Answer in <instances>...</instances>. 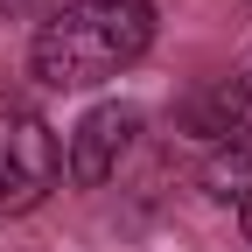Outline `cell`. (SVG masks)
<instances>
[{
  "instance_id": "cell-1",
  "label": "cell",
  "mask_w": 252,
  "mask_h": 252,
  "mask_svg": "<svg viewBox=\"0 0 252 252\" xmlns=\"http://www.w3.org/2000/svg\"><path fill=\"white\" fill-rule=\"evenodd\" d=\"M154 42V0H63V7L35 28V77L56 91H91L119 77L126 63H140Z\"/></svg>"
},
{
  "instance_id": "cell-2",
  "label": "cell",
  "mask_w": 252,
  "mask_h": 252,
  "mask_svg": "<svg viewBox=\"0 0 252 252\" xmlns=\"http://www.w3.org/2000/svg\"><path fill=\"white\" fill-rule=\"evenodd\" d=\"M63 175V140L35 112H0V217L35 210Z\"/></svg>"
},
{
  "instance_id": "cell-3",
  "label": "cell",
  "mask_w": 252,
  "mask_h": 252,
  "mask_svg": "<svg viewBox=\"0 0 252 252\" xmlns=\"http://www.w3.org/2000/svg\"><path fill=\"white\" fill-rule=\"evenodd\" d=\"M133 133H140V105H119V98L91 105V112L70 126V147H63V168H70V182H77V189L112 182L119 161L133 154Z\"/></svg>"
},
{
  "instance_id": "cell-4",
  "label": "cell",
  "mask_w": 252,
  "mask_h": 252,
  "mask_svg": "<svg viewBox=\"0 0 252 252\" xmlns=\"http://www.w3.org/2000/svg\"><path fill=\"white\" fill-rule=\"evenodd\" d=\"M203 182H210V196H245V189H252V133L245 140H217Z\"/></svg>"
},
{
  "instance_id": "cell-5",
  "label": "cell",
  "mask_w": 252,
  "mask_h": 252,
  "mask_svg": "<svg viewBox=\"0 0 252 252\" xmlns=\"http://www.w3.org/2000/svg\"><path fill=\"white\" fill-rule=\"evenodd\" d=\"M238 231H245V245H252V189L238 196Z\"/></svg>"
}]
</instances>
